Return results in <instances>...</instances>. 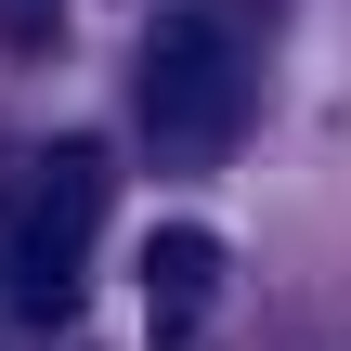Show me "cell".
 <instances>
[{"label": "cell", "mask_w": 351, "mask_h": 351, "mask_svg": "<svg viewBox=\"0 0 351 351\" xmlns=\"http://www.w3.org/2000/svg\"><path fill=\"white\" fill-rule=\"evenodd\" d=\"M104 143H52V156H26V182H13V208H0V313L13 326H65L78 313V261H91V234H104Z\"/></svg>", "instance_id": "1"}, {"label": "cell", "mask_w": 351, "mask_h": 351, "mask_svg": "<svg viewBox=\"0 0 351 351\" xmlns=\"http://www.w3.org/2000/svg\"><path fill=\"white\" fill-rule=\"evenodd\" d=\"M247 104H261V78H247V39H234L221 13H169V26L143 39V130H156L169 169L234 156Z\"/></svg>", "instance_id": "2"}, {"label": "cell", "mask_w": 351, "mask_h": 351, "mask_svg": "<svg viewBox=\"0 0 351 351\" xmlns=\"http://www.w3.org/2000/svg\"><path fill=\"white\" fill-rule=\"evenodd\" d=\"M208 287H221V247H208V234H156V247H143V313H156V339H195V326H208Z\"/></svg>", "instance_id": "3"}]
</instances>
